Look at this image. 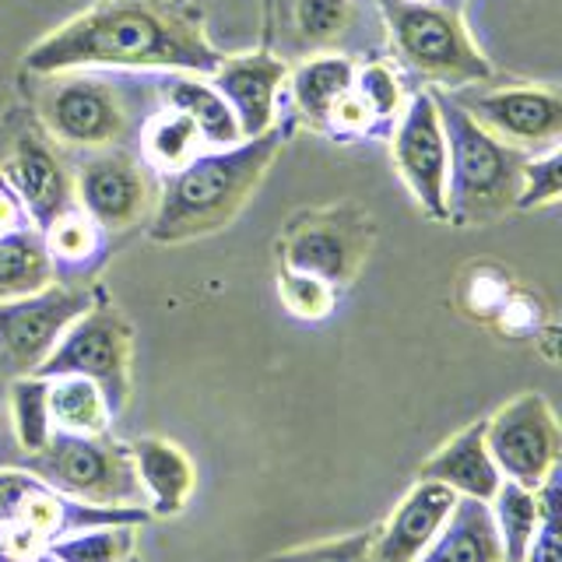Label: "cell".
Instances as JSON below:
<instances>
[{
	"mask_svg": "<svg viewBox=\"0 0 562 562\" xmlns=\"http://www.w3.org/2000/svg\"><path fill=\"white\" fill-rule=\"evenodd\" d=\"M391 151H394L397 176L412 190V198L422 204V211L436 222H447L450 151H447V131L443 120H439L432 88H422L418 95H412V102H404Z\"/></svg>",
	"mask_w": 562,
	"mask_h": 562,
	"instance_id": "7c38bea8",
	"label": "cell"
},
{
	"mask_svg": "<svg viewBox=\"0 0 562 562\" xmlns=\"http://www.w3.org/2000/svg\"><path fill=\"white\" fill-rule=\"evenodd\" d=\"M562 198V176H559V145L544 148L538 158L527 155L520 169V187H517V204L514 211H538L549 207Z\"/></svg>",
	"mask_w": 562,
	"mask_h": 562,
	"instance_id": "f546056e",
	"label": "cell"
},
{
	"mask_svg": "<svg viewBox=\"0 0 562 562\" xmlns=\"http://www.w3.org/2000/svg\"><path fill=\"white\" fill-rule=\"evenodd\" d=\"M559 422L541 394H520L485 422V447L499 474L538 488L559 468Z\"/></svg>",
	"mask_w": 562,
	"mask_h": 562,
	"instance_id": "8fae6325",
	"label": "cell"
},
{
	"mask_svg": "<svg viewBox=\"0 0 562 562\" xmlns=\"http://www.w3.org/2000/svg\"><path fill=\"white\" fill-rule=\"evenodd\" d=\"M75 204L102 233H127L148 218L158 201L155 169L127 148H99V155L70 172Z\"/></svg>",
	"mask_w": 562,
	"mask_h": 562,
	"instance_id": "30bf717a",
	"label": "cell"
},
{
	"mask_svg": "<svg viewBox=\"0 0 562 562\" xmlns=\"http://www.w3.org/2000/svg\"><path fill=\"white\" fill-rule=\"evenodd\" d=\"M418 479L443 482L447 488L457 492V496H471V499L488 503L496 496L503 474L485 447V422H474V426L457 432L450 443L439 447L429 461L422 464Z\"/></svg>",
	"mask_w": 562,
	"mask_h": 562,
	"instance_id": "e0dca14e",
	"label": "cell"
},
{
	"mask_svg": "<svg viewBox=\"0 0 562 562\" xmlns=\"http://www.w3.org/2000/svg\"><path fill=\"white\" fill-rule=\"evenodd\" d=\"M22 228H35L29 211L22 204V198L14 193V187L8 183V176L0 172V236L8 233H22Z\"/></svg>",
	"mask_w": 562,
	"mask_h": 562,
	"instance_id": "e575fe53",
	"label": "cell"
},
{
	"mask_svg": "<svg viewBox=\"0 0 562 562\" xmlns=\"http://www.w3.org/2000/svg\"><path fill=\"white\" fill-rule=\"evenodd\" d=\"M369 549H373V531H359L338 541H321V544H306V549L281 552L263 562H373Z\"/></svg>",
	"mask_w": 562,
	"mask_h": 562,
	"instance_id": "836d02e7",
	"label": "cell"
},
{
	"mask_svg": "<svg viewBox=\"0 0 562 562\" xmlns=\"http://www.w3.org/2000/svg\"><path fill=\"white\" fill-rule=\"evenodd\" d=\"M373 246V218L356 204L299 211L281 233V268L324 278L330 289L348 285Z\"/></svg>",
	"mask_w": 562,
	"mask_h": 562,
	"instance_id": "ba28073f",
	"label": "cell"
},
{
	"mask_svg": "<svg viewBox=\"0 0 562 562\" xmlns=\"http://www.w3.org/2000/svg\"><path fill=\"white\" fill-rule=\"evenodd\" d=\"M102 236H105L102 228L88 218L78 204L67 207L57 222H49L43 228V243H46L53 268H67V271L88 268L102 250Z\"/></svg>",
	"mask_w": 562,
	"mask_h": 562,
	"instance_id": "4316f807",
	"label": "cell"
},
{
	"mask_svg": "<svg viewBox=\"0 0 562 562\" xmlns=\"http://www.w3.org/2000/svg\"><path fill=\"white\" fill-rule=\"evenodd\" d=\"M11 418L18 443L25 453H35L49 443L53 422H49V380L46 376H18L11 383Z\"/></svg>",
	"mask_w": 562,
	"mask_h": 562,
	"instance_id": "83f0119b",
	"label": "cell"
},
{
	"mask_svg": "<svg viewBox=\"0 0 562 562\" xmlns=\"http://www.w3.org/2000/svg\"><path fill=\"white\" fill-rule=\"evenodd\" d=\"M137 148L140 158L155 169V172H176L180 166H187L193 155H201L204 148V137L198 131L187 113L172 110V105H162L155 116H148L140 123L137 131Z\"/></svg>",
	"mask_w": 562,
	"mask_h": 562,
	"instance_id": "7402d4cb",
	"label": "cell"
},
{
	"mask_svg": "<svg viewBox=\"0 0 562 562\" xmlns=\"http://www.w3.org/2000/svg\"><path fill=\"white\" fill-rule=\"evenodd\" d=\"M158 92H162L166 105L187 113L193 123H198L204 145L228 148V145H236V140H243L233 110H228V102L211 85H204L198 78H187V75H169L158 81Z\"/></svg>",
	"mask_w": 562,
	"mask_h": 562,
	"instance_id": "44dd1931",
	"label": "cell"
},
{
	"mask_svg": "<svg viewBox=\"0 0 562 562\" xmlns=\"http://www.w3.org/2000/svg\"><path fill=\"white\" fill-rule=\"evenodd\" d=\"M397 60L436 88H464L492 78V64L468 35L461 11L436 0H380Z\"/></svg>",
	"mask_w": 562,
	"mask_h": 562,
	"instance_id": "277c9868",
	"label": "cell"
},
{
	"mask_svg": "<svg viewBox=\"0 0 562 562\" xmlns=\"http://www.w3.org/2000/svg\"><path fill=\"white\" fill-rule=\"evenodd\" d=\"M35 116L53 140L75 148H123L137 134V110L127 85L102 75H43Z\"/></svg>",
	"mask_w": 562,
	"mask_h": 562,
	"instance_id": "5b68a950",
	"label": "cell"
},
{
	"mask_svg": "<svg viewBox=\"0 0 562 562\" xmlns=\"http://www.w3.org/2000/svg\"><path fill=\"white\" fill-rule=\"evenodd\" d=\"M439 120L447 131L450 172H447V211L453 225H485L503 218L517 204L524 148L506 145L474 123L457 99L436 92Z\"/></svg>",
	"mask_w": 562,
	"mask_h": 562,
	"instance_id": "3957f363",
	"label": "cell"
},
{
	"mask_svg": "<svg viewBox=\"0 0 562 562\" xmlns=\"http://www.w3.org/2000/svg\"><path fill=\"white\" fill-rule=\"evenodd\" d=\"M289 81H292L299 113H303L316 131H327L334 105L351 92L356 67H351L348 57H338V53H316V57L303 60L292 70Z\"/></svg>",
	"mask_w": 562,
	"mask_h": 562,
	"instance_id": "ffe728a7",
	"label": "cell"
},
{
	"mask_svg": "<svg viewBox=\"0 0 562 562\" xmlns=\"http://www.w3.org/2000/svg\"><path fill=\"white\" fill-rule=\"evenodd\" d=\"M0 172L22 198L32 225L43 228L57 222L67 207H75V183H70V169L64 155L53 145V137L43 131L40 120H29L22 131L14 134L8 158L0 162Z\"/></svg>",
	"mask_w": 562,
	"mask_h": 562,
	"instance_id": "4fadbf2b",
	"label": "cell"
},
{
	"mask_svg": "<svg viewBox=\"0 0 562 562\" xmlns=\"http://www.w3.org/2000/svg\"><path fill=\"white\" fill-rule=\"evenodd\" d=\"M453 503V488H447L443 482L418 479L415 488L394 509V517L386 520L383 531L373 535V549H369L373 562H415L436 538L439 527L447 524Z\"/></svg>",
	"mask_w": 562,
	"mask_h": 562,
	"instance_id": "2e32d148",
	"label": "cell"
},
{
	"mask_svg": "<svg viewBox=\"0 0 562 562\" xmlns=\"http://www.w3.org/2000/svg\"><path fill=\"white\" fill-rule=\"evenodd\" d=\"M49 281H57V268L46 254L40 228L0 236V303L40 292Z\"/></svg>",
	"mask_w": 562,
	"mask_h": 562,
	"instance_id": "603a6c76",
	"label": "cell"
},
{
	"mask_svg": "<svg viewBox=\"0 0 562 562\" xmlns=\"http://www.w3.org/2000/svg\"><path fill=\"white\" fill-rule=\"evenodd\" d=\"M222 53L204 32V11L190 0H99L95 8L35 43L25 75L60 70H183L211 75Z\"/></svg>",
	"mask_w": 562,
	"mask_h": 562,
	"instance_id": "6da1fadb",
	"label": "cell"
},
{
	"mask_svg": "<svg viewBox=\"0 0 562 562\" xmlns=\"http://www.w3.org/2000/svg\"><path fill=\"white\" fill-rule=\"evenodd\" d=\"M281 145L285 134L271 127L228 148L201 151L176 172H166L148 225L151 243H190L225 228L254 198Z\"/></svg>",
	"mask_w": 562,
	"mask_h": 562,
	"instance_id": "7a4b0ae2",
	"label": "cell"
},
{
	"mask_svg": "<svg viewBox=\"0 0 562 562\" xmlns=\"http://www.w3.org/2000/svg\"><path fill=\"white\" fill-rule=\"evenodd\" d=\"M131 457L137 468L140 488H145V506L155 517L180 514L193 492V464L190 457L169 443V439L145 436L131 443Z\"/></svg>",
	"mask_w": 562,
	"mask_h": 562,
	"instance_id": "d6986e66",
	"label": "cell"
},
{
	"mask_svg": "<svg viewBox=\"0 0 562 562\" xmlns=\"http://www.w3.org/2000/svg\"><path fill=\"white\" fill-rule=\"evenodd\" d=\"M49 422L60 432L102 436L110 432V401L85 376H49Z\"/></svg>",
	"mask_w": 562,
	"mask_h": 562,
	"instance_id": "cb8c5ba5",
	"label": "cell"
},
{
	"mask_svg": "<svg viewBox=\"0 0 562 562\" xmlns=\"http://www.w3.org/2000/svg\"><path fill=\"white\" fill-rule=\"evenodd\" d=\"M29 471L64 496L92 506H145L127 443L110 436H78L53 429L43 450L29 453Z\"/></svg>",
	"mask_w": 562,
	"mask_h": 562,
	"instance_id": "8992f818",
	"label": "cell"
},
{
	"mask_svg": "<svg viewBox=\"0 0 562 562\" xmlns=\"http://www.w3.org/2000/svg\"><path fill=\"white\" fill-rule=\"evenodd\" d=\"M488 509H492V520H496V531L503 541V562H524L527 544H531V538L538 531V520H541L538 492L503 479L496 496L488 499Z\"/></svg>",
	"mask_w": 562,
	"mask_h": 562,
	"instance_id": "d4e9b609",
	"label": "cell"
},
{
	"mask_svg": "<svg viewBox=\"0 0 562 562\" xmlns=\"http://www.w3.org/2000/svg\"><path fill=\"white\" fill-rule=\"evenodd\" d=\"M356 18V0H295L292 4V22L299 40L310 46H327Z\"/></svg>",
	"mask_w": 562,
	"mask_h": 562,
	"instance_id": "f1b7e54d",
	"label": "cell"
},
{
	"mask_svg": "<svg viewBox=\"0 0 562 562\" xmlns=\"http://www.w3.org/2000/svg\"><path fill=\"white\" fill-rule=\"evenodd\" d=\"M356 95L376 123H391L404 110V85L391 64H369L356 70Z\"/></svg>",
	"mask_w": 562,
	"mask_h": 562,
	"instance_id": "4dcf8cb0",
	"label": "cell"
},
{
	"mask_svg": "<svg viewBox=\"0 0 562 562\" xmlns=\"http://www.w3.org/2000/svg\"><path fill=\"white\" fill-rule=\"evenodd\" d=\"M415 562H503V541L488 503L457 496L447 524Z\"/></svg>",
	"mask_w": 562,
	"mask_h": 562,
	"instance_id": "ac0fdd59",
	"label": "cell"
},
{
	"mask_svg": "<svg viewBox=\"0 0 562 562\" xmlns=\"http://www.w3.org/2000/svg\"><path fill=\"white\" fill-rule=\"evenodd\" d=\"M289 81V67L274 53H243V57H222L211 70V88L228 102L239 134L257 137L274 127L278 116V88Z\"/></svg>",
	"mask_w": 562,
	"mask_h": 562,
	"instance_id": "9a60e30c",
	"label": "cell"
},
{
	"mask_svg": "<svg viewBox=\"0 0 562 562\" xmlns=\"http://www.w3.org/2000/svg\"><path fill=\"white\" fill-rule=\"evenodd\" d=\"M278 292H281V303H285L295 316L303 321H324V316L334 310V292L324 278H313L303 271H281L278 278Z\"/></svg>",
	"mask_w": 562,
	"mask_h": 562,
	"instance_id": "1f68e13d",
	"label": "cell"
},
{
	"mask_svg": "<svg viewBox=\"0 0 562 562\" xmlns=\"http://www.w3.org/2000/svg\"><path fill=\"white\" fill-rule=\"evenodd\" d=\"M95 289L49 281L32 295L0 303V366L14 376H29L60 341V334L92 306Z\"/></svg>",
	"mask_w": 562,
	"mask_h": 562,
	"instance_id": "9c48e42d",
	"label": "cell"
},
{
	"mask_svg": "<svg viewBox=\"0 0 562 562\" xmlns=\"http://www.w3.org/2000/svg\"><path fill=\"white\" fill-rule=\"evenodd\" d=\"M131 351L134 334L123 313L95 289L92 306H88L75 324H70L53 351L35 369V376H85L92 380L110 401V412L120 415L131 397Z\"/></svg>",
	"mask_w": 562,
	"mask_h": 562,
	"instance_id": "52a82bcc",
	"label": "cell"
},
{
	"mask_svg": "<svg viewBox=\"0 0 562 562\" xmlns=\"http://www.w3.org/2000/svg\"><path fill=\"white\" fill-rule=\"evenodd\" d=\"M474 123L503 137L514 148L544 151L559 145L562 134V95L541 85H509L496 92L457 99Z\"/></svg>",
	"mask_w": 562,
	"mask_h": 562,
	"instance_id": "5bb4252c",
	"label": "cell"
},
{
	"mask_svg": "<svg viewBox=\"0 0 562 562\" xmlns=\"http://www.w3.org/2000/svg\"><path fill=\"white\" fill-rule=\"evenodd\" d=\"M137 549V524H102L53 538L46 555L57 562H131Z\"/></svg>",
	"mask_w": 562,
	"mask_h": 562,
	"instance_id": "484cf974",
	"label": "cell"
},
{
	"mask_svg": "<svg viewBox=\"0 0 562 562\" xmlns=\"http://www.w3.org/2000/svg\"><path fill=\"white\" fill-rule=\"evenodd\" d=\"M535 492H538L541 520H538V531H535L531 544H527L524 562H562V552H559V468Z\"/></svg>",
	"mask_w": 562,
	"mask_h": 562,
	"instance_id": "d6a6232c",
	"label": "cell"
}]
</instances>
